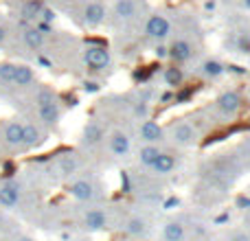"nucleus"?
<instances>
[{
	"label": "nucleus",
	"instance_id": "f257e3e1",
	"mask_svg": "<svg viewBox=\"0 0 250 241\" xmlns=\"http://www.w3.org/2000/svg\"><path fill=\"white\" fill-rule=\"evenodd\" d=\"M35 101H38V119L42 125H46V127H55L57 123H60V105H57L55 101V95H53L48 88H42V90L38 92V97H35Z\"/></svg>",
	"mask_w": 250,
	"mask_h": 241
},
{
	"label": "nucleus",
	"instance_id": "f03ea898",
	"mask_svg": "<svg viewBox=\"0 0 250 241\" xmlns=\"http://www.w3.org/2000/svg\"><path fill=\"white\" fill-rule=\"evenodd\" d=\"M22 204V186L18 180H0V211H18Z\"/></svg>",
	"mask_w": 250,
	"mask_h": 241
},
{
	"label": "nucleus",
	"instance_id": "7ed1b4c3",
	"mask_svg": "<svg viewBox=\"0 0 250 241\" xmlns=\"http://www.w3.org/2000/svg\"><path fill=\"white\" fill-rule=\"evenodd\" d=\"M0 142L7 149H22V120L7 119L0 125Z\"/></svg>",
	"mask_w": 250,
	"mask_h": 241
},
{
	"label": "nucleus",
	"instance_id": "20e7f679",
	"mask_svg": "<svg viewBox=\"0 0 250 241\" xmlns=\"http://www.w3.org/2000/svg\"><path fill=\"white\" fill-rule=\"evenodd\" d=\"M44 141H46V134L42 132V127L38 123H33V120L22 123V149H38V147L44 145Z\"/></svg>",
	"mask_w": 250,
	"mask_h": 241
},
{
	"label": "nucleus",
	"instance_id": "39448f33",
	"mask_svg": "<svg viewBox=\"0 0 250 241\" xmlns=\"http://www.w3.org/2000/svg\"><path fill=\"white\" fill-rule=\"evenodd\" d=\"M169 31H171V24H169V20L167 18H163V16H151L149 20H147V24H145L147 38H154V40L167 38Z\"/></svg>",
	"mask_w": 250,
	"mask_h": 241
},
{
	"label": "nucleus",
	"instance_id": "423d86ee",
	"mask_svg": "<svg viewBox=\"0 0 250 241\" xmlns=\"http://www.w3.org/2000/svg\"><path fill=\"white\" fill-rule=\"evenodd\" d=\"M83 60L92 70H104L110 64V53L104 46H90L86 51V55H83Z\"/></svg>",
	"mask_w": 250,
	"mask_h": 241
},
{
	"label": "nucleus",
	"instance_id": "0eeeda50",
	"mask_svg": "<svg viewBox=\"0 0 250 241\" xmlns=\"http://www.w3.org/2000/svg\"><path fill=\"white\" fill-rule=\"evenodd\" d=\"M35 83V73L33 68L24 64H16V75H13V86L11 88H20V90H26Z\"/></svg>",
	"mask_w": 250,
	"mask_h": 241
},
{
	"label": "nucleus",
	"instance_id": "6e6552de",
	"mask_svg": "<svg viewBox=\"0 0 250 241\" xmlns=\"http://www.w3.org/2000/svg\"><path fill=\"white\" fill-rule=\"evenodd\" d=\"M70 195L75 200H79V202H88V200L95 198V186L88 180H77L70 184Z\"/></svg>",
	"mask_w": 250,
	"mask_h": 241
},
{
	"label": "nucleus",
	"instance_id": "1a4fd4ad",
	"mask_svg": "<svg viewBox=\"0 0 250 241\" xmlns=\"http://www.w3.org/2000/svg\"><path fill=\"white\" fill-rule=\"evenodd\" d=\"M141 138L145 142H158L163 141V127H160L156 120H145V123L141 125Z\"/></svg>",
	"mask_w": 250,
	"mask_h": 241
},
{
	"label": "nucleus",
	"instance_id": "9d476101",
	"mask_svg": "<svg viewBox=\"0 0 250 241\" xmlns=\"http://www.w3.org/2000/svg\"><path fill=\"white\" fill-rule=\"evenodd\" d=\"M22 42H24V46L38 51V48L44 46V33L38 31V26H29V29L22 31Z\"/></svg>",
	"mask_w": 250,
	"mask_h": 241
},
{
	"label": "nucleus",
	"instance_id": "9b49d317",
	"mask_svg": "<svg viewBox=\"0 0 250 241\" xmlns=\"http://www.w3.org/2000/svg\"><path fill=\"white\" fill-rule=\"evenodd\" d=\"M239 103H242V99H239L237 92H224L217 99V105H220V110L224 114H235L239 110Z\"/></svg>",
	"mask_w": 250,
	"mask_h": 241
},
{
	"label": "nucleus",
	"instance_id": "f8f14e48",
	"mask_svg": "<svg viewBox=\"0 0 250 241\" xmlns=\"http://www.w3.org/2000/svg\"><path fill=\"white\" fill-rule=\"evenodd\" d=\"M104 18H105V9H104V4H99V2L88 4L86 11H83V20H86V24H90V26L101 24Z\"/></svg>",
	"mask_w": 250,
	"mask_h": 241
},
{
	"label": "nucleus",
	"instance_id": "ddd939ff",
	"mask_svg": "<svg viewBox=\"0 0 250 241\" xmlns=\"http://www.w3.org/2000/svg\"><path fill=\"white\" fill-rule=\"evenodd\" d=\"M191 53H193V51H191V44L185 42V40H178V42H173L171 46H169V57H171V60H176V61L189 60Z\"/></svg>",
	"mask_w": 250,
	"mask_h": 241
},
{
	"label": "nucleus",
	"instance_id": "4468645a",
	"mask_svg": "<svg viewBox=\"0 0 250 241\" xmlns=\"http://www.w3.org/2000/svg\"><path fill=\"white\" fill-rule=\"evenodd\" d=\"M110 149L114 156H125L129 151V138L123 132H114L110 136Z\"/></svg>",
	"mask_w": 250,
	"mask_h": 241
},
{
	"label": "nucleus",
	"instance_id": "2eb2a0df",
	"mask_svg": "<svg viewBox=\"0 0 250 241\" xmlns=\"http://www.w3.org/2000/svg\"><path fill=\"white\" fill-rule=\"evenodd\" d=\"M173 167H176V158H173L171 154H163V151H160V154H158V158H156V162L151 164V169H154L156 173H160V176H165V173H169Z\"/></svg>",
	"mask_w": 250,
	"mask_h": 241
},
{
	"label": "nucleus",
	"instance_id": "dca6fc26",
	"mask_svg": "<svg viewBox=\"0 0 250 241\" xmlns=\"http://www.w3.org/2000/svg\"><path fill=\"white\" fill-rule=\"evenodd\" d=\"M105 224H108V220H105V213L99 211V208H92V211L86 213V226L92 230H101L105 228Z\"/></svg>",
	"mask_w": 250,
	"mask_h": 241
},
{
	"label": "nucleus",
	"instance_id": "f3484780",
	"mask_svg": "<svg viewBox=\"0 0 250 241\" xmlns=\"http://www.w3.org/2000/svg\"><path fill=\"white\" fill-rule=\"evenodd\" d=\"M173 138H176L180 145H185V142L193 141L195 132H193V127H191L189 123H180V125H176V127H173Z\"/></svg>",
	"mask_w": 250,
	"mask_h": 241
},
{
	"label": "nucleus",
	"instance_id": "a211bd4d",
	"mask_svg": "<svg viewBox=\"0 0 250 241\" xmlns=\"http://www.w3.org/2000/svg\"><path fill=\"white\" fill-rule=\"evenodd\" d=\"M163 237L165 241H182L185 239V226L178 224V221H171L163 228Z\"/></svg>",
	"mask_w": 250,
	"mask_h": 241
},
{
	"label": "nucleus",
	"instance_id": "6ab92c4d",
	"mask_svg": "<svg viewBox=\"0 0 250 241\" xmlns=\"http://www.w3.org/2000/svg\"><path fill=\"white\" fill-rule=\"evenodd\" d=\"M13 75H16V64L11 61H0V86H13Z\"/></svg>",
	"mask_w": 250,
	"mask_h": 241
},
{
	"label": "nucleus",
	"instance_id": "aec40b11",
	"mask_svg": "<svg viewBox=\"0 0 250 241\" xmlns=\"http://www.w3.org/2000/svg\"><path fill=\"white\" fill-rule=\"evenodd\" d=\"M134 13H136V4H134V0H119L117 2V16L119 18L129 20V18H134Z\"/></svg>",
	"mask_w": 250,
	"mask_h": 241
},
{
	"label": "nucleus",
	"instance_id": "412c9836",
	"mask_svg": "<svg viewBox=\"0 0 250 241\" xmlns=\"http://www.w3.org/2000/svg\"><path fill=\"white\" fill-rule=\"evenodd\" d=\"M125 230H127L129 237H136L138 239V237H143V235L147 233V226H145V221H143V220L134 217V220L127 221V228H125Z\"/></svg>",
	"mask_w": 250,
	"mask_h": 241
},
{
	"label": "nucleus",
	"instance_id": "4be33fe9",
	"mask_svg": "<svg viewBox=\"0 0 250 241\" xmlns=\"http://www.w3.org/2000/svg\"><path fill=\"white\" fill-rule=\"evenodd\" d=\"M158 154H160V149L158 147H154V145L143 147L141 149V162L145 164V167H151V164L156 162V158H158Z\"/></svg>",
	"mask_w": 250,
	"mask_h": 241
},
{
	"label": "nucleus",
	"instance_id": "5701e85b",
	"mask_svg": "<svg viewBox=\"0 0 250 241\" xmlns=\"http://www.w3.org/2000/svg\"><path fill=\"white\" fill-rule=\"evenodd\" d=\"M202 73L207 75V77H220V75L224 73V66L215 60H208V61L202 64Z\"/></svg>",
	"mask_w": 250,
	"mask_h": 241
},
{
	"label": "nucleus",
	"instance_id": "b1692460",
	"mask_svg": "<svg viewBox=\"0 0 250 241\" xmlns=\"http://www.w3.org/2000/svg\"><path fill=\"white\" fill-rule=\"evenodd\" d=\"M77 171V160L73 156H62L60 160V173L62 176H70V173Z\"/></svg>",
	"mask_w": 250,
	"mask_h": 241
},
{
	"label": "nucleus",
	"instance_id": "393cba45",
	"mask_svg": "<svg viewBox=\"0 0 250 241\" xmlns=\"http://www.w3.org/2000/svg\"><path fill=\"white\" fill-rule=\"evenodd\" d=\"M101 141V127L99 125H88L86 127V132H83V142L86 145H92V142H99Z\"/></svg>",
	"mask_w": 250,
	"mask_h": 241
},
{
	"label": "nucleus",
	"instance_id": "a878e982",
	"mask_svg": "<svg viewBox=\"0 0 250 241\" xmlns=\"http://www.w3.org/2000/svg\"><path fill=\"white\" fill-rule=\"evenodd\" d=\"M165 81H167V86H180L182 83V70L180 68H167L165 70Z\"/></svg>",
	"mask_w": 250,
	"mask_h": 241
},
{
	"label": "nucleus",
	"instance_id": "bb28decb",
	"mask_svg": "<svg viewBox=\"0 0 250 241\" xmlns=\"http://www.w3.org/2000/svg\"><path fill=\"white\" fill-rule=\"evenodd\" d=\"M40 11H42V4H40V2H29V4H24V18H38Z\"/></svg>",
	"mask_w": 250,
	"mask_h": 241
},
{
	"label": "nucleus",
	"instance_id": "cd10ccee",
	"mask_svg": "<svg viewBox=\"0 0 250 241\" xmlns=\"http://www.w3.org/2000/svg\"><path fill=\"white\" fill-rule=\"evenodd\" d=\"M230 241H250L248 235H244V233H237V235H233L230 237Z\"/></svg>",
	"mask_w": 250,
	"mask_h": 241
},
{
	"label": "nucleus",
	"instance_id": "c85d7f7f",
	"mask_svg": "<svg viewBox=\"0 0 250 241\" xmlns=\"http://www.w3.org/2000/svg\"><path fill=\"white\" fill-rule=\"evenodd\" d=\"M156 55H158V57H167L169 55V48L167 46H158V48H156Z\"/></svg>",
	"mask_w": 250,
	"mask_h": 241
},
{
	"label": "nucleus",
	"instance_id": "c756f323",
	"mask_svg": "<svg viewBox=\"0 0 250 241\" xmlns=\"http://www.w3.org/2000/svg\"><path fill=\"white\" fill-rule=\"evenodd\" d=\"M7 35H9V33H7V29H4L2 24H0V46H2V44L7 42Z\"/></svg>",
	"mask_w": 250,
	"mask_h": 241
},
{
	"label": "nucleus",
	"instance_id": "7c9ffc66",
	"mask_svg": "<svg viewBox=\"0 0 250 241\" xmlns=\"http://www.w3.org/2000/svg\"><path fill=\"white\" fill-rule=\"evenodd\" d=\"M86 90H88V92H97V90H99V86H97L95 81H88V83H86Z\"/></svg>",
	"mask_w": 250,
	"mask_h": 241
},
{
	"label": "nucleus",
	"instance_id": "2f4dec72",
	"mask_svg": "<svg viewBox=\"0 0 250 241\" xmlns=\"http://www.w3.org/2000/svg\"><path fill=\"white\" fill-rule=\"evenodd\" d=\"M13 241H35V239L29 237V235H16V237H13Z\"/></svg>",
	"mask_w": 250,
	"mask_h": 241
},
{
	"label": "nucleus",
	"instance_id": "473e14b6",
	"mask_svg": "<svg viewBox=\"0 0 250 241\" xmlns=\"http://www.w3.org/2000/svg\"><path fill=\"white\" fill-rule=\"evenodd\" d=\"M171 99H173V97L169 95V92H167V95H163V103H167V101H171Z\"/></svg>",
	"mask_w": 250,
	"mask_h": 241
},
{
	"label": "nucleus",
	"instance_id": "72a5a7b5",
	"mask_svg": "<svg viewBox=\"0 0 250 241\" xmlns=\"http://www.w3.org/2000/svg\"><path fill=\"white\" fill-rule=\"evenodd\" d=\"M244 4H246V7H250V0H244Z\"/></svg>",
	"mask_w": 250,
	"mask_h": 241
}]
</instances>
